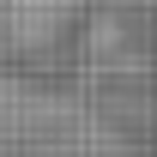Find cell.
I'll list each match as a JSON object with an SVG mask.
<instances>
[{
    "mask_svg": "<svg viewBox=\"0 0 157 157\" xmlns=\"http://www.w3.org/2000/svg\"><path fill=\"white\" fill-rule=\"evenodd\" d=\"M0 157H127L91 109L0 78Z\"/></svg>",
    "mask_w": 157,
    "mask_h": 157,
    "instance_id": "6da1fadb",
    "label": "cell"
}]
</instances>
